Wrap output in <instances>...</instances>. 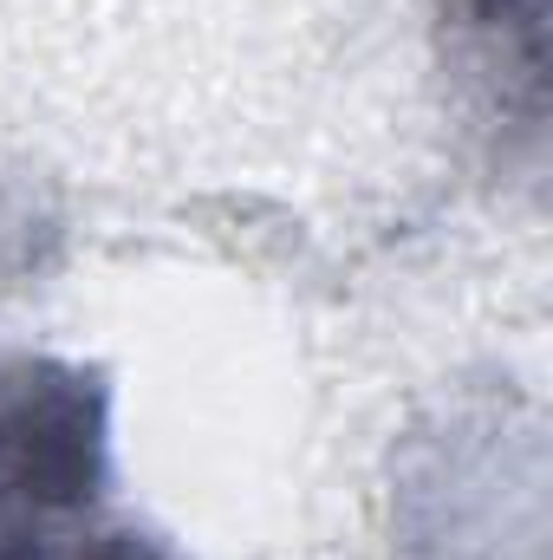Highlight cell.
Wrapping results in <instances>:
<instances>
[{
    "label": "cell",
    "mask_w": 553,
    "mask_h": 560,
    "mask_svg": "<svg viewBox=\"0 0 553 560\" xmlns=\"http://www.w3.org/2000/svg\"><path fill=\"white\" fill-rule=\"evenodd\" d=\"M0 560H183L125 509L105 365L0 359Z\"/></svg>",
    "instance_id": "6da1fadb"
},
{
    "label": "cell",
    "mask_w": 553,
    "mask_h": 560,
    "mask_svg": "<svg viewBox=\"0 0 553 560\" xmlns=\"http://www.w3.org/2000/svg\"><path fill=\"white\" fill-rule=\"evenodd\" d=\"M436 66L456 85V112L495 150V163H541L548 118V0H430Z\"/></svg>",
    "instance_id": "7a4b0ae2"
}]
</instances>
